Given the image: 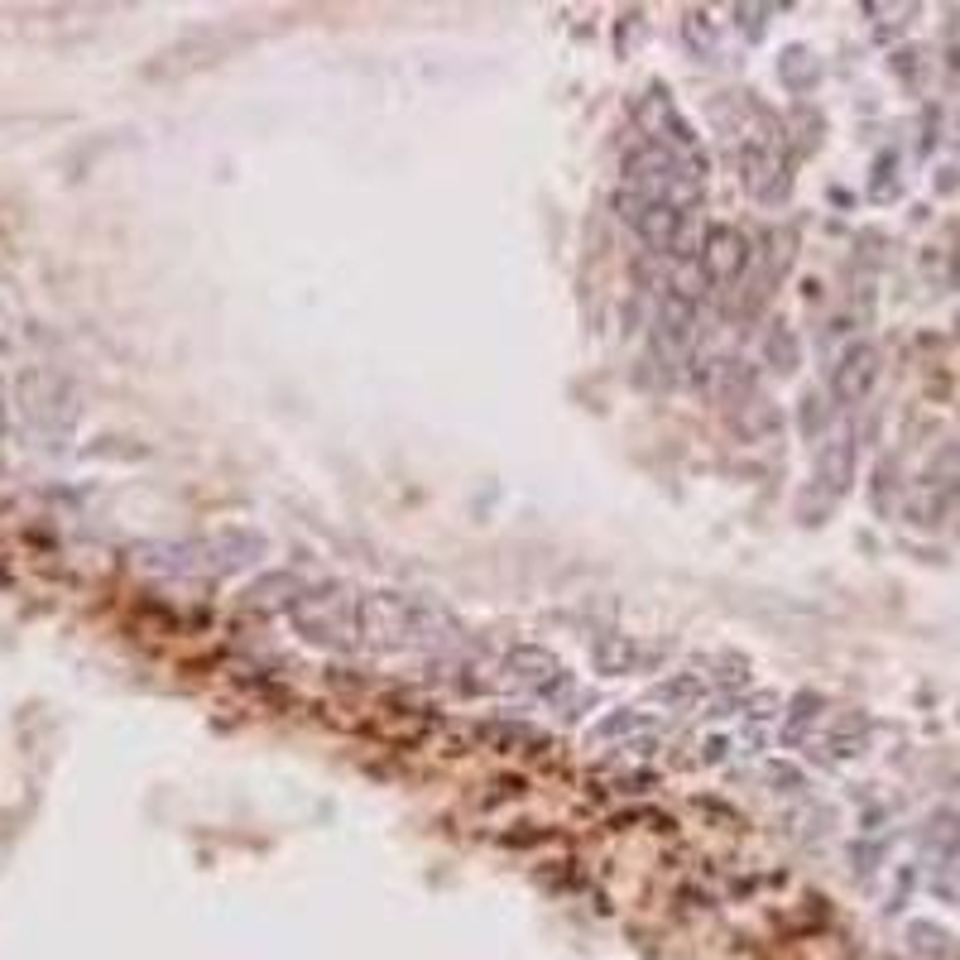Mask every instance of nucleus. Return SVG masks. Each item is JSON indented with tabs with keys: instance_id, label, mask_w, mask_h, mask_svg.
Returning a JSON list of instances; mask_svg holds the SVG:
<instances>
[{
	"instance_id": "cd10ccee",
	"label": "nucleus",
	"mask_w": 960,
	"mask_h": 960,
	"mask_svg": "<svg viewBox=\"0 0 960 960\" xmlns=\"http://www.w3.org/2000/svg\"><path fill=\"white\" fill-rule=\"evenodd\" d=\"M769 783H773V793H802V773L788 769V763H773Z\"/></svg>"
},
{
	"instance_id": "ddd939ff",
	"label": "nucleus",
	"mask_w": 960,
	"mask_h": 960,
	"mask_svg": "<svg viewBox=\"0 0 960 960\" xmlns=\"http://www.w3.org/2000/svg\"><path fill=\"white\" fill-rule=\"evenodd\" d=\"M855 457H860V442H855V437H836V442H826V447L816 452L812 481H816V490L826 495V504L840 500V495L850 490V481H855Z\"/></svg>"
},
{
	"instance_id": "a211bd4d",
	"label": "nucleus",
	"mask_w": 960,
	"mask_h": 960,
	"mask_svg": "<svg viewBox=\"0 0 960 960\" xmlns=\"http://www.w3.org/2000/svg\"><path fill=\"white\" fill-rule=\"evenodd\" d=\"M763 361H769V370H778V375H793L797 361H802V351H797V337L788 322H773L769 337H763Z\"/></svg>"
},
{
	"instance_id": "b1692460",
	"label": "nucleus",
	"mask_w": 960,
	"mask_h": 960,
	"mask_svg": "<svg viewBox=\"0 0 960 960\" xmlns=\"http://www.w3.org/2000/svg\"><path fill=\"white\" fill-rule=\"evenodd\" d=\"M826 423H831V403H826V395H816V389H807L802 395V437H816L826 433Z\"/></svg>"
},
{
	"instance_id": "a878e982",
	"label": "nucleus",
	"mask_w": 960,
	"mask_h": 960,
	"mask_svg": "<svg viewBox=\"0 0 960 960\" xmlns=\"http://www.w3.org/2000/svg\"><path fill=\"white\" fill-rule=\"evenodd\" d=\"M644 715L639 711H615V715H606V721L596 725V739H610V735H629V731H644Z\"/></svg>"
},
{
	"instance_id": "f3484780",
	"label": "nucleus",
	"mask_w": 960,
	"mask_h": 960,
	"mask_svg": "<svg viewBox=\"0 0 960 960\" xmlns=\"http://www.w3.org/2000/svg\"><path fill=\"white\" fill-rule=\"evenodd\" d=\"M922 490H932L936 500H946V504L956 500V495H960V447H942V452H936Z\"/></svg>"
},
{
	"instance_id": "c85d7f7f",
	"label": "nucleus",
	"mask_w": 960,
	"mask_h": 960,
	"mask_svg": "<svg viewBox=\"0 0 960 960\" xmlns=\"http://www.w3.org/2000/svg\"><path fill=\"white\" fill-rule=\"evenodd\" d=\"M763 15H773V5H735V20H745L749 39H759V34H763Z\"/></svg>"
},
{
	"instance_id": "f257e3e1",
	"label": "nucleus",
	"mask_w": 960,
	"mask_h": 960,
	"mask_svg": "<svg viewBox=\"0 0 960 960\" xmlns=\"http://www.w3.org/2000/svg\"><path fill=\"white\" fill-rule=\"evenodd\" d=\"M356 639L365 649H447L461 639V624L437 600L409 591H375L356 596Z\"/></svg>"
},
{
	"instance_id": "4468645a",
	"label": "nucleus",
	"mask_w": 960,
	"mask_h": 960,
	"mask_svg": "<svg viewBox=\"0 0 960 960\" xmlns=\"http://www.w3.org/2000/svg\"><path fill=\"white\" fill-rule=\"evenodd\" d=\"M303 596H308V586L298 582L294 572H274V576H264V582H254L250 591L240 596V606H246V610H260V615H270V610H294Z\"/></svg>"
},
{
	"instance_id": "c756f323",
	"label": "nucleus",
	"mask_w": 960,
	"mask_h": 960,
	"mask_svg": "<svg viewBox=\"0 0 960 960\" xmlns=\"http://www.w3.org/2000/svg\"><path fill=\"white\" fill-rule=\"evenodd\" d=\"M773 711H778V697H769V691H759V697L745 701V715H749V721H769Z\"/></svg>"
},
{
	"instance_id": "393cba45",
	"label": "nucleus",
	"mask_w": 960,
	"mask_h": 960,
	"mask_svg": "<svg viewBox=\"0 0 960 960\" xmlns=\"http://www.w3.org/2000/svg\"><path fill=\"white\" fill-rule=\"evenodd\" d=\"M629 663H634V644H624V639H600L596 644V668H600V673H624Z\"/></svg>"
},
{
	"instance_id": "20e7f679",
	"label": "nucleus",
	"mask_w": 960,
	"mask_h": 960,
	"mask_svg": "<svg viewBox=\"0 0 960 960\" xmlns=\"http://www.w3.org/2000/svg\"><path fill=\"white\" fill-rule=\"evenodd\" d=\"M793 159H788V130L778 121L763 115L759 130L745 140V154H739V173H745V188L755 192L759 202H778L788 198L793 188Z\"/></svg>"
},
{
	"instance_id": "2eb2a0df",
	"label": "nucleus",
	"mask_w": 960,
	"mask_h": 960,
	"mask_svg": "<svg viewBox=\"0 0 960 960\" xmlns=\"http://www.w3.org/2000/svg\"><path fill=\"white\" fill-rule=\"evenodd\" d=\"M707 691H711V677L701 673V668H687V673H673L668 682H658L649 691V701H658V707H668V711H691Z\"/></svg>"
},
{
	"instance_id": "0eeeda50",
	"label": "nucleus",
	"mask_w": 960,
	"mask_h": 960,
	"mask_svg": "<svg viewBox=\"0 0 960 960\" xmlns=\"http://www.w3.org/2000/svg\"><path fill=\"white\" fill-rule=\"evenodd\" d=\"M20 409L34 433L43 437H63L67 427L77 423V395L63 375H49V370H34V375L20 379Z\"/></svg>"
},
{
	"instance_id": "2f4dec72",
	"label": "nucleus",
	"mask_w": 960,
	"mask_h": 960,
	"mask_svg": "<svg viewBox=\"0 0 960 960\" xmlns=\"http://www.w3.org/2000/svg\"><path fill=\"white\" fill-rule=\"evenodd\" d=\"M894 476H898V466L884 461V466H878V485H874V509H888V481Z\"/></svg>"
},
{
	"instance_id": "1a4fd4ad",
	"label": "nucleus",
	"mask_w": 960,
	"mask_h": 960,
	"mask_svg": "<svg viewBox=\"0 0 960 960\" xmlns=\"http://www.w3.org/2000/svg\"><path fill=\"white\" fill-rule=\"evenodd\" d=\"M691 341H697V298L668 288L653 312V361L673 375V370L687 361Z\"/></svg>"
},
{
	"instance_id": "6ab92c4d",
	"label": "nucleus",
	"mask_w": 960,
	"mask_h": 960,
	"mask_svg": "<svg viewBox=\"0 0 960 960\" xmlns=\"http://www.w3.org/2000/svg\"><path fill=\"white\" fill-rule=\"evenodd\" d=\"M821 707H826V701H821L816 691H797L793 707L783 711V745H797V739L807 735V725L821 715Z\"/></svg>"
},
{
	"instance_id": "6e6552de",
	"label": "nucleus",
	"mask_w": 960,
	"mask_h": 960,
	"mask_svg": "<svg viewBox=\"0 0 960 960\" xmlns=\"http://www.w3.org/2000/svg\"><path fill=\"white\" fill-rule=\"evenodd\" d=\"M615 207H620L624 226H629L649 250H658V254L682 250V240H687V212H677V207H668V202H649L629 188H620Z\"/></svg>"
},
{
	"instance_id": "7ed1b4c3",
	"label": "nucleus",
	"mask_w": 960,
	"mask_h": 960,
	"mask_svg": "<svg viewBox=\"0 0 960 960\" xmlns=\"http://www.w3.org/2000/svg\"><path fill=\"white\" fill-rule=\"evenodd\" d=\"M624 188L649 198V202H668V207H677V212H691V207L701 202V188H707V169L677 159L673 149L644 140L624 159Z\"/></svg>"
},
{
	"instance_id": "f03ea898",
	"label": "nucleus",
	"mask_w": 960,
	"mask_h": 960,
	"mask_svg": "<svg viewBox=\"0 0 960 960\" xmlns=\"http://www.w3.org/2000/svg\"><path fill=\"white\" fill-rule=\"evenodd\" d=\"M264 558V538L250 528H226L212 538H169V543H135L130 562L149 576H178V582H216L240 566Z\"/></svg>"
},
{
	"instance_id": "9b49d317",
	"label": "nucleus",
	"mask_w": 960,
	"mask_h": 960,
	"mask_svg": "<svg viewBox=\"0 0 960 960\" xmlns=\"http://www.w3.org/2000/svg\"><path fill=\"white\" fill-rule=\"evenodd\" d=\"M697 264H701V274H707V284L735 288L739 279H745V270H749V240L739 236L735 226H711L707 240H701Z\"/></svg>"
},
{
	"instance_id": "9d476101",
	"label": "nucleus",
	"mask_w": 960,
	"mask_h": 960,
	"mask_svg": "<svg viewBox=\"0 0 960 960\" xmlns=\"http://www.w3.org/2000/svg\"><path fill=\"white\" fill-rule=\"evenodd\" d=\"M878 346L874 341H850L846 351L836 356V365H831V399L840 403V409H855V403H864L874 395L878 385Z\"/></svg>"
},
{
	"instance_id": "f8f14e48",
	"label": "nucleus",
	"mask_w": 960,
	"mask_h": 960,
	"mask_svg": "<svg viewBox=\"0 0 960 960\" xmlns=\"http://www.w3.org/2000/svg\"><path fill=\"white\" fill-rule=\"evenodd\" d=\"M504 682H514V687L552 701V697H562V691L572 687V673H566L548 649H514L504 658Z\"/></svg>"
},
{
	"instance_id": "7c9ffc66",
	"label": "nucleus",
	"mask_w": 960,
	"mask_h": 960,
	"mask_svg": "<svg viewBox=\"0 0 960 960\" xmlns=\"http://www.w3.org/2000/svg\"><path fill=\"white\" fill-rule=\"evenodd\" d=\"M918 58H922L918 49H898L894 53V73L903 77V83H918Z\"/></svg>"
},
{
	"instance_id": "aec40b11",
	"label": "nucleus",
	"mask_w": 960,
	"mask_h": 960,
	"mask_svg": "<svg viewBox=\"0 0 960 960\" xmlns=\"http://www.w3.org/2000/svg\"><path fill=\"white\" fill-rule=\"evenodd\" d=\"M864 735H870V715H860V711H850L846 721L836 725V731L826 735V749L836 759H850V755H860V745H864Z\"/></svg>"
},
{
	"instance_id": "412c9836",
	"label": "nucleus",
	"mask_w": 960,
	"mask_h": 960,
	"mask_svg": "<svg viewBox=\"0 0 960 960\" xmlns=\"http://www.w3.org/2000/svg\"><path fill=\"white\" fill-rule=\"evenodd\" d=\"M721 375H725L721 399H725V403H739V409H745V403L755 399V370H749V361H725V365H721Z\"/></svg>"
},
{
	"instance_id": "423d86ee",
	"label": "nucleus",
	"mask_w": 960,
	"mask_h": 960,
	"mask_svg": "<svg viewBox=\"0 0 960 960\" xmlns=\"http://www.w3.org/2000/svg\"><path fill=\"white\" fill-rule=\"evenodd\" d=\"M634 121H639V130H644V140H649V145H663V149H673L677 159H687V164L707 169V154H701L697 130H691V121L677 111V101H673V91H668V87L653 83L649 91H644Z\"/></svg>"
},
{
	"instance_id": "dca6fc26",
	"label": "nucleus",
	"mask_w": 960,
	"mask_h": 960,
	"mask_svg": "<svg viewBox=\"0 0 960 960\" xmlns=\"http://www.w3.org/2000/svg\"><path fill=\"white\" fill-rule=\"evenodd\" d=\"M778 83L788 91H797V97L821 83V63H816V53L807 49V43H788V49L778 53Z\"/></svg>"
},
{
	"instance_id": "39448f33",
	"label": "nucleus",
	"mask_w": 960,
	"mask_h": 960,
	"mask_svg": "<svg viewBox=\"0 0 960 960\" xmlns=\"http://www.w3.org/2000/svg\"><path fill=\"white\" fill-rule=\"evenodd\" d=\"M294 624L308 644H322V649H361V639H356V596L346 591H308L294 606Z\"/></svg>"
},
{
	"instance_id": "bb28decb",
	"label": "nucleus",
	"mask_w": 960,
	"mask_h": 960,
	"mask_svg": "<svg viewBox=\"0 0 960 960\" xmlns=\"http://www.w3.org/2000/svg\"><path fill=\"white\" fill-rule=\"evenodd\" d=\"M894 173H898V159H894V154H884V159L874 164V188H870V192H874L878 202H888V198L898 192V178H894Z\"/></svg>"
},
{
	"instance_id": "5701e85b",
	"label": "nucleus",
	"mask_w": 960,
	"mask_h": 960,
	"mask_svg": "<svg viewBox=\"0 0 960 960\" xmlns=\"http://www.w3.org/2000/svg\"><path fill=\"white\" fill-rule=\"evenodd\" d=\"M682 39H687V49L697 58H715V25L707 10H691L687 20H682Z\"/></svg>"
},
{
	"instance_id": "4be33fe9",
	"label": "nucleus",
	"mask_w": 960,
	"mask_h": 960,
	"mask_svg": "<svg viewBox=\"0 0 960 960\" xmlns=\"http://www.w3.org/2000/svg\"><path fill=\"white\" fill-rule=\"evenodd\" d=\"M922 840H927L932 855H956V846H960V816L956 812H936L927 821V831H922Z\"/></svg>"
},
{
	"instance_id": "473e14b6",
	"label": "nucleus",
	"mask_w": 960,
	"mask_h": 960,
	"mask_svg": "<svg viewBox=\"0 0 960 960\" xmlns=\"http://www.w3.org/2000/svg\"><path fill=\"white\" fill-rule=\"evenodd\" d=\"M951 73H960V43L951 49Z\"/></svg>"
}]
</instances>
